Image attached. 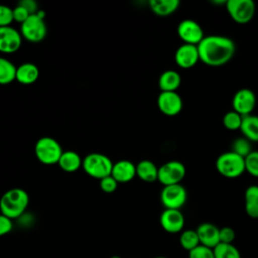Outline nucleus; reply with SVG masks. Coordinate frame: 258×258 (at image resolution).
<instances>
[{"instance_id":"473e14b6","label":"nucleus","mask_w":258,"mask_h":258,"mask_svg":"<svg viewBox=\"0 0 258 258\" xmlns=\"http://www.w3.org/2000/svg\"><path fill=\"white\" fill-rule=\"evenodd\" d=\"M219 237H220V243L233 244L236 237V233L234 229L231 227H223V228H220Z\"/></svg>"},{"instance_id":"9d476101","label":"nucleus","mask_w":258,"mask_h":258,"mask_svg":"<svg viewBox=\"0 0 258 258\" xmlns=\"http://www.w3.org/2000/svg\"><path fill=\"white\" fill-rule=\"evenodd\" d=\"M177 35L183 43L192 45H198L205 37L202 26L192 19H184L179 22Z\"/></svg>"},{"instance_id":"4c0bfd02","label":"nucleus","mask_w":258,"mask_h":258,"mask_svg":"<svg viewBox=\"0 0 258 258\" xmlns=\"http://www.w3.org/2000/svg\"><path fill=\"white\" fill-rule=\"evenodd\" d=\"M110 258H121L120 256H117V255H114V256H112V257H110Z\"/></svg>"},{"instance_id":"393cba45","label":"nucleus","mask_w":258,"mask_h":258,"mask_svg":"<svg viewBox=\"0 0 258 258\" xmlns=\"http://www.w3.org/2000/svg\"><path fill=\"white\" fill-rule=\"evenodd\" d=\"M16 67L7 58L0 57V85H7L16 79Z\"/></svg>"},{"instance_id":"2eb2a0df","label":"nucleus","mask_w":258,"mask_h":258,"mask_svg":"<svg viewBox=\"0 0 258 258\" xmlns=\"http://www.w3.org/2000/svg\"><path fill=\"white\" fill-rule=\"evenodd\" d=\"M174 60L181 69H191L200 60L198 45L186 43L181 44L175 51Z\"/></svg>"},{"instance_id":"f03ea898","label":"nucleus","mask_w":258,"mask_h":258,"mask_svg":"<svg viewBox=\"0 0 258 258\" xmlns=\"http://www.w3.org/2000/svg\"><path fill=\"white\" fill-rule=\"evenodd\" d=\"M29 204L28 194L22 188H11L0 199V212L9 219H17L23 215Z\"/></svg>"},{"instance_id":"5701e85b","label":"nucleus","mask_w":258,"mask_h":258,"mask_svg":"<svg viewBox=\"0 0 258 258\" xmlns=\"http://www.w3.org/2000/svg\"><path fill=\"white\" fill-rule=\"evenodd\" d=\"M245 212L252 219H258V184L250 185L245 190Z\"/></svg>"},{"instance_id":"7ed1b4c3","label":"nucleus","mask_w":258,"mask_h":258,"mask_svg":"<svg viewBox=\"0 0 258 258\" xmlns=\"http://www.w3.org/2000/svg\"><path fill=\"white\" fill-rule=\"evenodd\" d=\"M216 169L224 177H239L245 172V159L233 151L224 152L216 160Z\"/></svg>"},{"instance_id":"a211bd4d","label":"nucleus","mask_w":258,"mask_h":258,"mask_svg":"<svg viewBox=\"0 0 258 258\" xmlns=\"http://www.w3.org/2000/svg\"><path fill=\"white\" fill-rule=\"evenodd\" d=\"M39 77L38 68L31 62H25L20 64L16 69V79L20 84L31 85L37 81Z\"/></svg>"},{"instance_id":"f257e3e1","label":"nucleus","mask_w":258,"mask_h":258,"mask_svg":"<svg viewBox=\"0 0 258 258\" xmlns=\"http://www.w3.org/2000/svg\"><path fill=\"white\" fill-rule=\"evenodd\" d=\"M200 60L209 67H221L229 62L235 54L233 39L223 35L205 36L198 44Z\"/></svg>"},{"instance_id":"9b49d317","label":"nucleus","mask_w":258,"mask_h":258,"mask_svg":"<svg viewBox=\"0 0 258 258\" xmlns=\"http://www.w3.org/2000/svg\"><path fill=\"white\" fill-rule=\"evenodd\" d=\"M233 110L241 116L251 115L256 106V96L250 89L243 88L238 90L232 100Z\"/></svg>"},{"instance_id":"cd10ccee","label":"nucleus","mask_w":258,"mask_h":258,"mask_svg":"<svg viewBox=\"0 0 258 258\" xmlns=\"http://www.w3.org/2000/svg\"><path fill=\"white\" fill-rule=\"evenodd\" d=\"M242 119L243 116L235 112L234 110L227 112L224 117H223V125L226 129L235 131V130H240L241 124H242Z\"/></svg>"},{"instance_id":"c756f323","label":"nucleus","mask_w":258,"mask_h":258,"mask_svg":"<svg viewBox=\"0 0 258 258\" xmlns=\"http://www.w3.org/2000/svg\"><path fill=\"white\" fill-rule=\"evenodd\" d=\"M245 171L258 177V151H252L245 158Z\"/></svg>"},{"instance_id":"6ab92c4d","label":"nucleus","mask_w":258,"mask_h":258,"mask_svg":"<svg viewBox=\"0 0 258 258\" xmlns=\"http://www.w3.org/2000/svg\"><path fill=\"white\" fill-rule=\"evenodd\" d=\"M180 83V75L173 70L163 72L158 80V86L161 92H176Z\"/></svg>"},{"instance_id":"7c9ffc66","label":"nucleus","mask_w":258,"mask_h":258,"mask_svg":"<svg viewBox=\"0 0 258 258\" xmlns=\"http://www.w3.org/2000/svg\"><path fill=\"white\" fill-rule=\"evenodd\" d=\"M188 258H215L214 250L204 245H199L188 252Z\"/></svg>"},{"instance_id":"f3484780","label":"nucleus","mask_w":258,"mask_h":258,"mask_svg":"<svg viewBox=\"0 0 258 258\" xmlns=\"http://www.w3.org/2000/svg\"><path fill=\"white\" fill-rule=\"evenodd\" d=\"M111 175L119 182H128L136 176V165L129 160H119L113 164Z\"/></svg>"},{"instance_id":"2f4dec72","label":"nucleus","mask_w":258,"mask_h":258,"mask_svg":"<svg viewBox=\"0 0 258 258\" xmlns=\"http://www.w3.org/2000/svg\"><path fill=\"white\" fill-rule=\"evenodd\" d=\"M13 20V9L0 4V27L10 26Z\"/></svg>"},{"instance_id":"bb28decb","label":"nucleus","mask_w":258,"mask_h":258,"mask_svg":"<svg viewBox=\"0 0 258 258\" xmlns=\"http://www.w3.org/2000/svg\"><path fill=\"white\" fill-rule=\"evenodd\" d=\"M213 250L215 258H242L240 251L234 244L219 243Z\"/></svg>"},{"instance_id":"e433bc0d","label":"nucleus","mask_w":258,"mask_h":258,"mask_svg":"<svg viewBox=\"0 0 258 258\" xmlns=\"http://www.w3.org/2000/svg\"><path fill=\"white\" fill-rule=\"evenodd\" d=\"M19 4L21 6H23L28 12L30 15L32 14H36L38 12V9H37V3L33 0H23L21 2H19Z\"/></svg>"},{"instance_id":"58836bf2","label":"nucleus","mask_w":258,"mask_h":258,"mask_svg":"<svg viewBox=\"0 0 258 258\" xmlns=\"http://www.w3.org/2000/svg\"><path fill=\"white\" fill-rule=\"evenodd\" d=\"M155 258H166V257H163V256H157V257H155Z\"/></svg>"},{"instance_id":"aec40b11","label":"nucleus","mask_w":258,"mask_h":258,"mask_svg":"<svg viewBox=\"0 0 258 258\" xmlns=\"http://www.w3.org/2000/svg\"><path fill=\"white\" fill-rule=\"evenodd\" d=\"M240 131L250 142H258V116L252 114L244 116Z\"/></svg>"},{"instance_id":"423d86ee","label":"nucleus","mask_w":258,"mask_h":258,"mask_svg":"<svg viewBox=\"0 0 258 258\" xmlns=\"http://www.w3.org/2000/svg\"><path fill=\"white\" fill-rule=\"evenodd\" d=\"M20 31L21 36L30 42L35 43L42 41L46 36L47 28L41 12L30 15L21 24Z\"/></svg>"},{"instance_id":"4468645a","label":"nucleus","mask_w":258,"mask_h":258,"mask_svg":"<svg viewBox=\"0 0 258 258\" xmlns=\"http://www.w3.org/2000/svg\"><path fill=\"white\" fill-rule=\"evenodd\" d=\"M22 43L21 34L11 26L0 27V52L13 53Z\"/></svg>"},{"instance_id":"f8f14e48","label":"nucleus","mask_w":258,"mask_h":258,"mask_svg":"<svg viewBox=\"0 0 258 258\" xmlns=\"http://www.w3.org/2000/svg\"><path fill=\"white\" fill-rule=\"evenodd\" d=\"M157 106L166 116H176L182 109V100L176 92H161L157 97Z\"/></svg>"},{"instance_id":"c9c22d12","label":"nucleus","mask_w":258,"mask_h":258,"mask_svg":"<svg viewBox=\"0 0 258 258\" xmlns=\"http://www.w3.org/2000/svg\"><path fill=\"white\" fill-rule=\"evenodd\" d=\"M12 228H13L12 220L6 216L0 214V237L11 232Z\"/></svg>"},{"instance_id":"39448f33","label":"nucleus","mask_w":258,"mask_h":258,"mask_svg":"<svg viewBox=\"0 0 258 258\" xmlns=\"http://www.w3.org/2000/svg\"><path fill=\"white\" fill-rule=\"evenodd\" d=\"M36 158L43 164L50 165L58 162L62 149L60 144L52 137H41L37 140L34 147Z\"/></svg>"},{"instance_id":"20e7f679","label":"nucleus","mask_w":258,"mask_h":258,"mask_svg":"<svg viewBox=\"0 0 258 258\" xmlns=\"http://www.w3.org/2000/svg\"><path fill=\"white\" fill-rule=\"evenodd\" d=\"M82 166L88 175L102 179L111 175L113 163L108 156L102 153H90L83 159Z\"/></svg>"},{"instance_id":"b1692460","label":"nucleus","mask_w":258,"mask_h":258,"mask_svg":"<svg viewBox=\"0 0 258 258\" xmlns=\"http://www.w3.org/2000/svg\"><path fill=\"white\" fill-rule=\"evenodd\" d=\"M136 175L146 182H153L158 177V167L150 160H141L136 165Z\"/></svg>"},{"instance_id":"ddd939ff","label":"nucleus","mask_w":258,"mask_h":258,"mask_svg":"<svg viewBox=\"0 0 258 258\" xmlns=\"http://www.w3.org/2000/svg\"><path fill=\"white\" fill-rule=\"evenodd\" d=\"M160 225L169 234L181 233L184 227V217L180 210L165 209L160 215Z\"/></svg>"},{"instance_id":"72a5a7b5","label":"nucleus","mask_w":258,"mask_h":258,"mask_svg":"<svg viewBox=\"0 0 258 258\" xmlns=\"http://www.w3.org/2000/svg\"><path fill=\"white\" fill-rule=\"evenodd\" d=\"M117 185H118V182L112 175H109L100 179V187L104 192L111 194L115 191L117 188Z\"/></svg>"},{"instance_id":"412c9836","label":"nucleus","mask_w":258,"mask_h":258,"mask_svg":"<svg viewBox=\"0 0 258 258\" xmlns=\"http://www.w3.org/2000/svg\"><path fill=\"white\" fill-rule=\"evenodd\" d=\"M57 164L66 172H75L82 166L83 160L79 153L69 150L62 152Z\"/></svg>"},{"instance_id":"f704fd0d","label":"nucleus","mask_w":258,"mask_h":258,"mask_svg":"<svg viewBox=\"0 0 258 258\" xmlns=\"http://www.w3.org/2000/svg\"><path fill=\"white\" fill-rule=\"evenodd\" d=\"M30 16L29 12L20 4L13 8V20L19 23H23Z\"/></svg>"},{"instance_id":"a878e982","label":"nucleus","mask_w":258,"mask_h":258,"mask_svg":"<svg viewBox=\"0 0 258 258\" xmlns=\"http://www.w3.org/2000/svg\"><path fill=\"white\" fill-rule=\"evenodd\" d=\"M179 245L183 250H186L187 252L201 245L197 231L192 229L183 230L179 236Z\"/></svg>"},{"instance_id":"dca6fc26","label":"nucleus","mask_w":258,"mask_h":258,"mask_svg":"<svg viewBox=\"0 0 258 258\" xmlns=\"http://www.w3.org/2000/svg\"><path fill=\"white\" fill-rule=\"evenodd\" d=\"M196 231L199 236L201 245L214 249L220 243V228H218L216 225L209 222L202 223L198 226Z\"/></svg>"},{"instance_id":"c85d7f7f","label":"nucleus","mask_w":258,"mask_h":258,"mask_svg":"<svg viewBox=\"0 0 258 258\" xmlns=\"http://www.w3.org/2000/svg\"><path fill=\"white\" fill-rule=\"evenodd\" d=\"M231 151H233L236 154L245 158L253 150H252V147H251V142L248 139H246L245 137H241V138H237L233 141Z\"/></svg>"},{"instance_id":"4be33fe9","label":"nucleus","mask_w":258,"mask_h":258,"mask_svg":"<svg viewBox=\"0 0 258 258\" xmlns=\"http://www.w3.org/2000/svg\"><path fill=\"white\" fill-rule=\"evenodd\" d=\"M149 6L152 12L158 16H168L179 7L178 0H150Z\"/></svg>"},{"instance_id":"1a4fd4ad","label":"nucleus","mask_w":258,"mask_h":258,"mask_svg":"<svg viewBox=\"0 0 258 258\" xmlns=\"http://www.w3.org/2000/svg\"><path fill=\"white\" fill-rule=\"evenodd\" d=\"M185 173L186 169L183 163L177 160H171L158 167L157 180L164 186L177 184L184 178Z\"/></svg>"},{"instance_id":"0eeeda50","label":"nucleus","mask_w":258,"mask_h":258,"mask_svg":"<svg viewBox=\"0 0 258 258\" xmlns=\"http://www.w3.org/2000/svg\"><path fill=\"white\" fill-rule=\"evenodd\" d=\"M226 9L235 22L245 24L252 20L255 14V3L252 0H229Z\"/></svg>"},{"instance_id":"6e6552de","label":"nucleus","mask_w":258,"mask_h":258,"mask_svg":"<svg viewBox=\"0 0 258 258\" xmlns=\"http://www.w3.org/2000/svg\"><path fill=\"white\" fill-rule=\"evenodd\" d=\"M186 189L180 183L165 185L160 192V201L165 209L179 210L186 203Z\"/></svg>"}]
</instances>
